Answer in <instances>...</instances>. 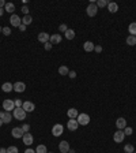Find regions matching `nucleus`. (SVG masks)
Returning <instances> with one entry per match:
<instances>
[{
  "label": "nucleus",
  "instance_id": "ea45409f",
  "mask_svg": "<svg viewBox=\"0 0 136 153\" xmlns=\"http://www.w3.org/2000/svg\"><path fill=\"white\" fill-rule=\"evenodd\" d=\"M22 130L25 131V133H27V131L30 130V126H29V124H23V126H22Z\"/></svg>",
  "mask_w": 136,
  "mask_h": 153
},
{
  "label": "nucleus",
  "instance_id": "cd10ccee",
  "mask_svg": "<svg viewBox=\"0 0 136 153\" xmlns=\"http://www.w3.org/2000/svg\"><path fill=\"white\" fill-rule=\"evenodd\" d=\"M127 44L128 45H136V36H129L127 37Z\"/></svg>",
  "mask_w": 136,
  "mask_h": 153
},
{
  "label": "nucleus",
  "instance_id": "423d86ee",
  "mask_svg": "<svg viewBox=\"0 0 136 153\" xmlns=\"http://www.w3.org/2000/svg\"><path fill=\"white\" fill-rule=\"evenodd\" d=\"M63 130H64V126L60 124V123H57V124H54V126L52 127V135H53V137H60V135L63 134Z\"/></svg>",
  "mask_w": 136,
  "mask_h": 153
},
{
  "label": "nucleus",
  "instance_id": "0eeeda50",
  "mask_svg": "<svg viewBox=\"0 0 136 153\" xmlns=\"http://www.w3.org/2000/svg\"><path fill=\"white\" fill-rule=\"evenodd\" d=\"M67 127L69 131H76L78 127H79V123H78L76 119H69V120L67 122Z\"/></svg>",
  "mask_w": 136,
  "mask_h": 153
},
{
  "label": "nucleus",
  "instance_id": "f03ea898",
  "mask_svg": "<svg viewBox=\"0 0 136 153\" xmlns=\"http://www.w3.org/2000/svg\"><path fill=\"white\" fill-rule=\"evenodd\" d=\"M76 120L80 126H87V124L90 123V116H89L87 113H79L76 118Z\"/></svg>",
  "mask_w": 136,
  "mask_h": 153
},
{
  "label": "nucleus",
  "instance_id": "4468645a",
  "mask_svg": "<svg viewBox=\"0 0 136 153\" xmlns=\"http://www.w3.org/2000/svg\"><path fill=\"white\" fill-rule=\"evenodd\" d=\"M38 41L40 42H42V44H46V42H49V40H50V36L48 34V33H45V32H42V33H40L38 34Z\"/></svg>",
  "mask_w": 136,
  "mask_h": 153
},
{
  "label": "nucleus",
  "instance_id": "f257e3e1",
  "mask_svg": "<svg viewBox=\"0 0 136 153\" xmlns=\"http://www.w3.org/2000/svg\"><path fill=\"white\" fill-rule=\"evenodd\" d=\"M26 115H27L26 111H25L22 107L14 109V118H15L16 120H25V119H26Z\"/></svg>",
  "mask_w": 136,
  "mask_h": 153
},
{
  "label": "nucleus",
  "instance_id": "c756f323",
  "mask_svg": "<svg viewBox=\"0 0 136 153\" xmlns=\"http://www.w3.org/2000/svg\"><path fill=\"white\" fill-rule=\"evenodd\" d=\"M36 153H48L46 146H45V145H38L37 149H36Z\"/></svg>",
  "mask_w": 136,
  "mask_h": 153
},
{
  "label": "nucleus",
  "instance_id": "a211bd4d",
  "mask_svg": "<svg viewBox=\"0 0 136 153\" xmlns=\"http://www.w3.org/2000/svg\"><path fill=\"white\" fill-rule=\"evenodd\" d=\"M60 41H61V36H60L59 33H54V34H52V36H50L49 42L52 45H53V44H59Z\"/></svg>",
  "mask_w": 136,
  "mask_h": 153
},
{
  "label": "nucleus",
  "instance_id": "20e7f679",
  "mask_svg": "<svg viewBox=\"0 0 136 153\" xmlns=\"http://www.w3.org/2000/svg\"><path fill=\"white\" fill-rule=\"evenodd\" d=\"M97 13H98V7H97V4H95V3H90V4L87 6L86 14L89 15V17H95V15H97Z\"/></svg>",
  "mask_w": 136,
  "mask_h": 153
},
{
  "label": "nucleus",
  "instance_id": "6ab92c4d",
  "mask_svg": "<svg viewBox=\"0 0 136 153\" xmlns=\"http://www.w3.org/2000/svg\"><path fill=\"white\" fill-rule=\"evenodd\" d=\"M67 115L69 119H76L78 115H79V112H78V109L76 108H69L67 111Z\"/></svg>",
  "mask_w": 136,
  "mask_h": 153
},
{
  "label": "nucleus",
  "instance_id": "a19ab883",
  "mask_svg": "<svg viewBox=\"0 0 136 153\" xmlns=\"http://www.w3.org/2000/svg\"><path fill=\"white\" fill-rule=\"evenodd\" d=\"M26 27H27V26H25V25H23V23H22V25H21V26H19L18 29H19V30H21V32H25V30H26Z\"/></svg>",
  "mask_w": 136,
  "mask_h": 153
},
{
  "label": "nucleus",
  "instance_id": "e433bc0d",
  "mask_svg": "<svg viewBox=\"0 0 136 153\" xmlns=\"http://www.w3.org/2000/svg\"><path fill=\"white\" fill-rule=\"evenodd\" d=\"M59 30H60V32H63V33H65V32H67V30H68V27L65 26V25H60Z\"/></svg>",
  "mask_w": 136,
  "mask_h": 153
},
{
  "label": "nucleus",
  "instance_id": "1a4fd4ad",
  "mask_svg": "<svg viewBox=\"0 0 136 153\" xmlns=\"http://www.w3.org/2000/svg\"><path fill=\"white\" fill-rule=\"evenodd\" d=\"M23 134H25V131L22 130V127H14L11 130V135L14 138H22Z\"/></svg>",
  "mask_w": 136,
  "mask_h": 153
},
{
  "label": "nucleus",
  "instance_id": "58836bf2",
  "mask_svg": "<svg viewBox=\"0 0 136 153\" xmlns=\"http://www.w3.org/2000/svg\"><path fill=\"white\" fill-rule=\"evenodd\" d=\"M94 51L95 52H98V54H101V52H102V47H101V45H95Z\"/></svg>",
  "mask_w": 136,
  "mask_h": 153
},
{
  "label": "nucleus",
  "instance_id": "8fccbe9b",
  "mask_svg": "<svg viewBox=\"0 0 136 153\" xmlns=\"http://www.w3.org/2000/svg\"><path fill=\"white\" fill-rule=\"evenodd\" d=\"M48 153H52V152H48Z\"/></svg>",
  "mask_w": 136,
  "mask_h": 153
},
{
  "label": "nucleus",
  "instance_id": "dca6fc26",
  "mask_svg": "<svg viewBox=\"0 0 136 153\" xmlns=\"http://www.w3.org/2000/svg\"><path fill=\"white\" fill-rule=\"evenodd\" d=\"M1 90H3L4 93H10V92L14 90V85L11 82H4V83L1 85Z\"/></svg>",
  "mask_w": 136,
  "mask_h": 153
},
{
  "label": "nucleus",
  "instance_id": "b1692460",
  "mask_svg": "<svg viewBox=\"0 0 136 153\" xmlns=\"http://www.w3.org/2000/svg\"><path fill=\"white\" fill-rule=\"evenodd\" d=\"M32 22H33V18L30 17V15H25V17L22 18V23L25 25V26H29Z\"/></svg>",
  "mask_w": 136,
  "mask_h": 153
},
{
  "label": "nucleus",
  "instance_id": "aec40b11",
  "mask_svg": "<svg viewBox=\"0 0 136 153\" xmlns=\"http://www.w3.org/2000/svg\"><path fill=\"white\" fill-rule=\"evenodd\" d=\"M108 10H109V13H112V14L117 13V11H118V6H117V3H112V1H109Z\"/></svg>",
  "mask_w": 136,
  "mask_h": 153
},
{
  "label": "nucleus",
  "instance_id": "4be33fe9",
  "mask_svg": "<svg viewBox=\"0 0 136 153\" xmlns=\"http://www.w3.org/2000/svg\"><path fill=\"white\" fill-rule=\"evenodd\" d=\"M1 120H3V123L8 124L12 120V115H11V112H5V111H4V116L1 118Z\"/></svg>",
  "mask_w": 136,
  "mask_h": 153
},
{
  "label": "nucleus",
  "instance_id": "c9c22d12",
  "mask_svg": "<svg viewBox=\"0 0 136 153\" xmlns=\"http://www.w3.org/2000/svg\"><path fill=\"white\" fill-rule=\"evenodd\" d=\"M52 47H53V45L50 44V42H46V44H44V48H45V51H50V49H52Z\"/></svg>",
  "mask_w": 136,
  "mask_h": 153
},
{
  "label": "nucleus",
  "instance_id": "72a5a7b5",
  "mask_svg": "<svg viewBox=\"0 0 136 153\" xmlns=\"http://www.w3.org/2000/svg\"><path fill=\"white\" fill-rule=\"evenodd\" d=\"M14 103H15V108H19V107H22L23 101H22V100H15Z\"/></svg>",
  "mask_w": 136,
  "mask_h": 153
},
{
  "label": "nucleus",
  "instance_id": "c03bdc74",
  "mask_svg": "<svg viewBox=\"0 0 136 153\" xmlns=\"http://www.w3.org/2000/svg\"><path fill=\"white\" fill-rule=\"evenodd\" d=\"M0 153H7V149H4V148H0Z\"/></svg>",
  "mask_w": 136,
  "mask_h": 153
},
{
  "label": "nucleus",
  "instance_id": "f3484780",
  "mask_svg": "<svg viewBox=\"0 0 136 153\" xmlns=\"http://www.w3.org/2000/svg\"><path fill=\"white\" fill-rule=\"evenodd\" d=\"M94 48H95V44L91 42V41H86V42L83 44V49L86 51V52H93Z\"/></svg>",
  "mask_w": 136,
  "mask_h": 153
},
{
  "label": "nucleus",
  "instance_id": "f8f14e48",
  "mask_svg": "<svg viewBox=\"0 0 136 153\" xmlns=\"http://www.w3.org/2000/svg\"><path fill=\"white\" fill-rule=\"evenodd\" d=\"M69 149L71 148H69V142H68V141H61L59 144V150L61 153H68Z\"/></svg>",
  "mask_w": 136,
  "mask_h": 153
},
{
  "label": "nucleus",
  "instance_id": "393cba45",
  "mask_svg": "<svg viewBox=\"0 0 136 153\" xmlns=\"http://www.w3.org/2000/svg\"><path fill=\"white\" fill-rule=\"evenodd\" d=\"M128 32L131 33V36H136V22H132L128 26Z\"/></svg>",
  "mask_w": 136,
  "mask_h": 153
},
{
  "label": "nucleus",
  "instance_id": "79ce46f5",
  "mask_svg": "<svg viewBox=\"0 0 136 153\" xmlns=\"http://www.w3.org/2000/svg\"><path fill=\"white\" fill-rule=\"evenodd\" d=\"M5 4H7V3H5L4 0H0V8H3V7H5Z\"/></svg>",
  "mask_w": 136,
  "mask_h": 153
},
{
  "label": "nucleus",
  "instance_id": "9b49d317",
  "mask_svg": "<svg viewBox=\"0 0 136 153\" xmlns=\"http://www.w3.org/2000/svg\"><path fill=\"white\" fill-rule=\"evenodd\" d=\"M25 89H26L25 82H15V83H14V92H16V93H23Z\"/></svg>",
  "mask_w": 136,
  "mask_h": 153
},
{
  "label": "nucleus",
  "instance_id": "ddd939ff",
  "mask_svg": "<svg viewBox=\"0 0 136 153\" xmlns=\"http://www.w3.org/2000/svg\"><path fill=\"white\" fill-rule=\"evenodd\" d=\"M22 108L26 111V113L27 112H33V111L36 109V105H34L32 101H25V103L22 104Z\"/></svg>",
  "mask_w": 136,
  "mask_h": 153
},
{
  "label": "nucleus",
  "instance_id": "49530a36",
  "mask_svg": "<svg viewBox=\"0 0 136 153\" xmlns=\"http://www.w3.org/2000/svg\"><path fill=\"white\" fill-rule=\"evenodd\" d=\"M3 13H4V10H3V8H0V17L3 15Z\"/></svg>",
  "mask_w": 136,
  "mask_h": 153
},
{
  "label": "nucleus",
  "instance_id": "39448f33",
  "mask_svg": "<svg viewBox=\"0 0 136 153\" xmlns=\"http://www.w3.org/2000/svg\"><path fill=\"white\" fill-rule=\"evenodd\" d=\"M10 23H11V26H14V27H19L22 25V19L19 18L16 14H12V15L10 17Z\"/></svg>",
  "mask_w": 136,
  "mask_h": 153
},
{
  "label": "nucleus",
  "instance_id": "412c9836",
  "mask_svg": "<svg viewBox=\"0 0 136 153\" xmlns=\"http://www.w3.org/2000/svg\"><path fill=\"white\" fill-rule=\"evenodd\" d=\"M64 36H65L67 40H73V38H75V30H73V29H68L67 32L64 33Z\"/></svg>",
  "mask_w": 136,
  "mask_h": 153
},
{
  "label": "nucleus",
  "instance_id": "473e14b6",
  "mask_svg": "<svg viewBox=\"0 0 136 153\" xmlns=\"http://www.w3.org/2000/svg\"><path fill=\"white\" fill-rule=\"evenodd\" d=\"M1 32H3L4 36H10V34H11V29H10V27H3V29H1Z\"/></svg>",
  "mask_w": 136,
  "mask_h": 153
},
{
  "label": "nucleus",
  "instance_id": "5701e85b",
  "mask_svg": "<svg viewBox=\"0 0 136 153\" xmlns=\"http://www.w3.org/2000/svg\"><path fill=\"white\" fill-rule=\"evenodd\" d=\"M4 11L5 13H10L11 15H12L14 11H15V4H14V3H7L5 7H4Z\"/></svg>",
  "mask_w": 136,
  "mask_h": 153
},
{
  "label": "nucleus",
  "instance_id": "bb28decb",
  "mask_svg": "<svg viewBox=\"0 0 136 153\" xmlns=\"http://www.w3.org/2000/svg\"><path fill=\"white\" fill-rule=\"evenodd\" d=\"M108 4H109L108 0H98V1H97V7H98V8H104V7H108Z\"/></svg>",
  "mask_w": 136,
  "mask_h": 153
},
{
  "label": "nucleus",
  "instance_id": "c85d7f7f",
  "mask_svg": "<svg viewBox=\"0 0 136 153\" xmlns=\"http://www.w3.org/2000/svg\"><path fill=\"white\" fill-rule=\"evenodd\" d=\"M124 150H125V153H133L135 152V148H133L132 144H127L124 146Z\"/></svg>",
  "mask_w": 136,
  "mask_h": 153
},
{
  "label": "nucleus",
  "instance_id": "f704fd0d",
  "mask_svg": "<svg viewBox=\"0 0 136 153\" xmlns=\"http://www.w3.org/2000/svg\"><path fill=\"white\" fill-rule=\"evenodd\" d=\"M21 11L23 13V15H29V8H27V6H23Z\"/></svg>",
  "mask_w": 136,
  "mask_h": 153
},
{
  "label": "nucleus",
  "instance_id": "2f4dec72",
  "mask_svg": "<svg viewBox=\"0 0 136 153\" xmlns=\"http://www.w3.org/2000/svg\"><path fill=\"white\" fill-rule=\"evenodd\" d=\"M7 153H18V148L16 146H10V148H7Z\"/></svg>",
  "mask_w": 136,
  "mask_h": 153
},
{
  "label": "nucleus",
  "instance_id": "9d476101",
  "mask_svg": "<svg viewBox=\"0 0 136 153\" xmlns=\"http://www.w3.org/2000/svg\"><path fill=\"white\" fill-rule=\"evenodd\" d=\"M22 140H23V144L27 145V146H30V145L34 142V138H33V135L30 134V133H25L22 137Z\"/></svg>",
  "mask_w": 136,
  "mask_h": 153
},
{
  "label": "nucleus",
  "instance_id": "3c124183",
  "mask_svg": "<svg viewBox=\"0 0 136 153\" xmlns=\"http://www.w3.org/2000/svg\"><path fill=\"white\" fill-rule=\"evenodd\" d=\"M133 153H136V152H133Z\"/></svg>",
  "mask_w": 136,
  "mask_h": 153
},
{
  "label": "nucleus",
  "instance_id": "4c0bfd02",
  "mask_svg": "<svg viewBox=\"0 0 136 153\" xmlns=\"http://www.w3.org/2000/svg\"><path fill=\"white\" fill-rule=\"evenodd\" d=\"M68 76H69L71 79H73V78H76V72H75V71H69V72H68Z\"/></svg>",
  "mask_w": 136,
  "mask_h": 153
},
{
  "label": "nucleus",
  "instance_id": "6e6552de",
  "mask_svg": "<svg viewBox=\"0 0 136 153\" xmlns=\"http://www.w3.org/2000/svg\"><path fill=\"white\" fill-rule=\"evenodd\" d=\"M124 138H125V134H124V131H122V130H118V131H116V133L113 134V140H114V142H117V144L122 142Z\"/></svg>",
  "mask_w": 136,
  "mask_h": 153
},
{
  "label": "nucleus",
  "instance_id": "2eb2a0df",
  "mask_svg": "<svg viewBox=\"0 0 136 153\" xmlns=\"http://www.w3.org/2000/svg\"><path fill=\"white\" fill-rule=\"evenodd\" d=\"M116 126H117L118 130H124L127 127V120L124 118H118L117 120H116Z\"/></svg>",
  "mask_w": 136,
  "mask_h": 153
},
{
  "label": "nucleus",
  "instance_id": "a18cd8bd",
  "mask_svg": "<svg viewBox=\"0 0 136 153\" xmlns=\"http://www.w3.org/2000/svg\"><path fill=\"white\" fill-rule=\"evenodd\" d=\"M3 116H4V111H0V119H1Z\"/></svg>",
  "mask_w": 136,
  "mask_h": 153
},
{
  "label": "nucleus",
  "instance_id": "a878e982",
  "mask_svg": "<svg viewBox=\"0 0 136 153\" xmlns=\"http://www.w3.org/2000/svg\"><path fill=\"white\" fill-rule=\"evenodd\" d=\"M68 72H69V70H68L67 66H60L59 67V74L60 75H68Z\"/></svg>",
  "mask_w": 136,
  "mask_h": 153
},
{
  "label": "nucleus",
  "instance_id": "7c9ffc66",
  "mask_svg": "<svg viewBox=\"0 0 136 153\" xmlns=\"http://www.w3.org/2000/svg\"><path fill=\"white\" fill-rule=\"evenodd\" d=\"M122 131H124V134H125V135H132V134H133V130H132L131 127H128V126L125 127Z\"/></svg>",
  "mask_w": 136,
  "mask_h": 153
},
{
  "label": "nucleus",
  "instance_id": "7ed1b4c3",
  "mask_svg": "<svg viewBox=\"0 0 136 153\" xmlns=\"http://www.w3.org/2000/svg\"><path fill=\"white\" fill-rule=\"evenodd\" d=\"M3 109H5V112H11L15 109V103L14 100H10V99H5L3 101Z\"/></svg>",
  "mask_w": 136,
  "mask_h": 153
},
{
  "label": "nucleus",
  "instance_id": "de8ad7c7",
  "mask_svg": "<svg viewBox=\"0 0 136 153\" xmlns=\"http://www.w3.org/2000/svg\"><path fill=\"white\" fill-rule=\"evenodd\" d=\"M1 124H3V120H1V119H0V126H1Z\"/></svg>",
  "mask_w": 136,
  "mask_h": 153
},
{
  "label": "nucleus",
  "instance_id": "09e8293b",
  "mask_svg": "<svg viewBox=\"0 0 136 153\" xmlns=\"http://www.w3.org/2000/svg\"><path fill=\"white\" fill-rule=\"evenodd\" d=\"M0 33H1V26H0Z\"/></svg>",
  "mask_w": 136,
  "mask_h": 153
},
{
  "label": "nucleus",
  "instance_id": "37998d69",
  "mask_svg": "<svg viewBox=\"0 0 136 153\" xmlns=\"http://www.w3.org/2000/svg\"><path fill=\"white\" fill-rule=\"evenodd\" d=\"M25 153H36V150H33V149H26V150H25Z\"/></svg>",
  "mask_w": 136,
  "mask_h": 153
}]
</instances>
